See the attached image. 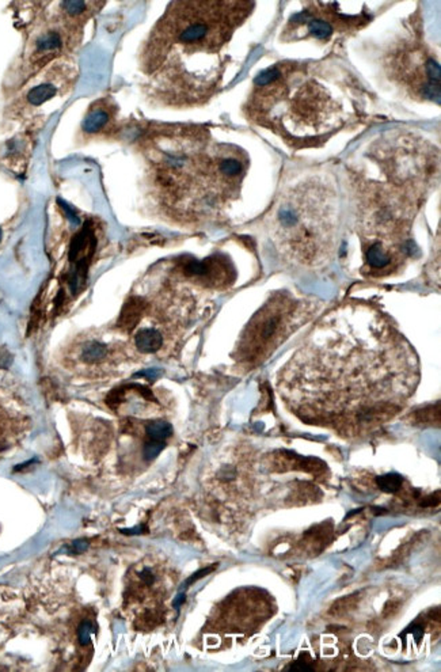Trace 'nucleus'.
<instances>
[{
	"mask_svg": "<svg viewBox=\"0 0 441 672\" xmlns=\"http://www.w3.org/2000/svg\"><path fill=\"white\" fill-rule=\"evenodd\" d=\"M164 447H166V443L147 440L143 448V455L147 460H155L164 451Z\"/></svg>",
	"mask_w": 441,
	"mask_h": 672,
	"instance_id": "obj_14",
	"label": "nucleus"
},
{
	"mask_svg": "<svg viewBox=\"0 0 441 672\" xmlns=\"http://www.w3.org/2000/svg\"><path fill=\"white\" fill-rule=\"evenodd\" d=\"M91 633H93V625L90 622H84L79 627V639L81 642L87 645L91 641Z\"/></svg>",
	"mask_w": 441,
	"mask_h": 672,
	"instance_id": "obj_16",
	"label": "nucleus"
},
{
	"mask_svg": "<svg viewBox=\"0 0 441 672\" xmlns=\"http://www.w3.org/2000/svg\"><path fill=\"white\" fill-rule=\"evenodd\" d=\"M270 230L278 250L291 261L306 266L326 263L338 230L336 195L316 181L294 186L273 208Z\"/></svg>",
	"mask_w": 441,
	"mask_h": 672,
	"instance_id": "obj_3",
	"label": "nucleus"
},
{
	"mask_svg": "<svg viewBox=\"0 0 441 672\" xmlns=\"http://www.w3.org/2000/svg\"><path fill=\"white\" fill-rule=\"evenodd\" d=\"M417 360L402 333L382 312L345 304L326 315L296 352L285 374L290 398L307 416H353L370 423L405 395Z\"/></svg>",
	"mask_w": 441,
	"mask_h": 672,
	"instance_id": "obj_1",
	"label": "nucleus"
},
{
	"mask_svg": "<svg viewBox=\"0 0 441 672\" xmlns=\"http://www.w3.org/2000/svg\"><path fill=\"white\" fill-rule=\"evenodd\" d=\"M144 312H146V302L142 297H132L121 312L120 319H118V326L127 331H132L140 322Z\"/></svg>",
	"mask_w": 441,
	"mask_h": 672,
	"instance_id": "obj_6",
	"label": "nucleus"
},
{
	"mask_svg": "<svg viewBox=\"0 0 441 672\" xmlns=\"http://www.w3.org/2000/svg\"><path fill=\"white\" fill-rule=\"evenodd\" d=\"M134 344L143 353H155L164 346V336L159 329H140L134 336Z\"/></svg>",
	"mask_w": 441,
	"mask_h": 672,
	"instance_id": "obj_7",
	"label": "nucleus"
},
{
	"mask_svg": "<svg viewBox=\"0 0 441 672\" xmlns=\"http://www.w3.org/2000/svg\"><path fill=\"white\" fill-rule=\"evenodd\" d=\"M413 208L408 197L394 189H370L360 216V237L364 261L372 273H391L411 253Z\"/></svg>",
	"mask_w": 441,
	"mask_h": 672,
	"instance_id": "obj_4",
	"label": "nucleus"
},
{
	"mask_svg": "<svg viewBox=\"0 0 441 672\" xmlns=\"http://www.w3.org/2000/svg\"><path fill=\"white\" fill-rule=\"evenodd\" d=\"M56 93H57V89L53 84L42 83V84L34 87L29 91L28 101L34 106H38V105L45 103L50 98H53L56 96Z\"/></svg>",
	"mask_w": 441,
	"mask_h": 672,
	"instance_id": "obj_10",
	"label": "nucleus"
},
{
	"mask_svg": "<svg viewBox=\"0 0 441 672\" xmlns=\"http://www.w3.org/2000/svg\"><path fill=\"white\" fill-rule=\"evenodd\" d=\"M110 121V113L105 108H96L91 109L90 113L84 118L83 130L86 132H99L102 131Z\"/></svg>",
	"mask_w": 441,
	"mask_h": 672,
	"instance_id": "obj_8",
	"label": "nucleus"
},
{
	"mask_svg": "<svg viewBox=\"0 0 441 672\" xmlns=\"http://www.w3.org/2000/svg\"><path fill=\"white\" fill-rule=\"evenodd\" d=\"M288 671H312L314 668L309 663V655H302L288 668Z\"/></svg>",
	"mask_w": 441,
	"mask_h": 672,
	"instance_id": "obj_15",
	"label": "nucleus"
},
{
	"mask_svg": "<svg viewBox=\"0 0 441 672\" xmlns=\"http://www.w3.org/2000/svg\"><path fill=\"white\" fill-rule=\"evenodd\" d=\"M62 44H63V40L60 37V34L57 32H50V33L42 34L37 42H35V47H37V50L42 55L45 53H50V52H56L57 50L62 48Z\"/></svg>",
	"mask_w": 441,
	"mask_h": 672,
	"instance_id": "obj_11",
	"label": "nucleus"
},
{
	"mask_svg": "<svg viewBox=\"0 0 441 672\" xmlns=\"http://www.w3.org/2000/svg\"><path fill=\"white\" fill-rule=\"evenodd\" d=\"M258 112L278 131L312 140L343 124V105L315 78L272 67L256 79Z\"/></svg>",
	"mask_w": 441,
	"mask_h": 672,
	"instance_id": "obj_2",
	"label": "nucleus"
},
{
	"mask_svg": "<svg viewBox=\"0 0 441 672\" xmlns=\"http://www.w3.org/2000/svg\"><path fill=\"white\" fill-rule=\"evenodd\" d=\"M315 306L287 292L272 296L246 328L241 344L244 356L247 360H261L272 353L303 324L310 321L314 312H316Z\"/></svg>",
	"mask_w": 441,
	"mask_h": 672,
	"instance_id": "obj_5",
	"label": "nucleus"
},
{
	"mask_svg": "<svg viewBox=\"0 0 441 672\" xmlns=\"http://www.w3.org/2000/svg\"><path fill=\"white\" fill-rule=\"evenodd\" d=\"M406 633H411L414 636V639L417 642L421 641V637L424 636V626L423 625H418V623H414L413 626H410L408 629Z\"/></svg>",
	"mask_w": 441,
	"mask_h": 672,
	"instance_id": "obj_17",
	"label": "nucleus"
},
{
	"mask_svg": "<svg viewBox=\"0 0 441 672\" xmlns=\"http://www.w3.org/2000/svg\"><path fill=\"white\" fill-rule=\"evenodd\" d=\"M171 433H173V426H170L167 421H162V420L152 421L146 428V435H147L148 440L151 442L166 443V440L171 436Z\"/></svg>",
	"mask_w": 441,
	"mask_h": 672,
	"instance_id": "obj_9",
	"label": "nucleus"
},
{
	"mask_svg": "<svg viewBox=\"0 0 441 672\" xmlns=\"http://www.w3.org/2000/svg\"><path fill=\"white\" fill-rule=\"evenodd\" d=\"M212 571H213V566H211V568H207V569H202V571H200V572H197L196 574H193V576H192V577H190V579H189V580L186 581V584H192V583H195L196 580H198V579H201V577H204L205 574H210V572H212Z\"/></svg>",
	"mask_w": 441,
	"mask_h": 672,
	"instance_id": "obj_18",
	"label": "nucleus"
},
{
	"mask_svg": "<svg viewBox=\"0 0 441 672\" xmlns=\"http://www.w3.org/2000/svg\"><path fill=\"white\" fill-rule=\"evenodd\" d=\"M379 488L386 493H395L402 485V477L398 474H386L377 478Z\"/></svg>",
	"mask_w": 441,
	"mask_h": 672,
	"instance_id": "obj_13",
	"label": "nucleus"
},
{
	"mask_svg": "<svg viewBox=\"0 0 441 672\" xmlns=\"http://www.w3.org/2000/svg\"><path fill=\"white\" fill-rule=\"evenodd\" d=\"M106 356V346L98 341H90L84 344L82 349V360L86 363H97Z\"/></svg>",
	"mask_w": 441,
	"mask_h": 672,
	"instance_id": "obj_12",
	"label": "nucleus"
}]
</instances>
